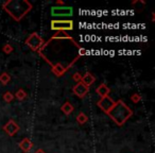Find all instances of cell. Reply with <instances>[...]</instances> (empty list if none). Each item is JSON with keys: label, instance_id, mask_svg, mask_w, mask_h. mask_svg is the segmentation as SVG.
<instances>
[{"label": "cell", "instance_id": "cell-19", "mask_svg": "<svg viewBox=\"0 0 155 153\" xmlns=\"http://www.w3.org/2000/svg\"><path fill=\"white\" fill-rule=\"evenodd\" d=\"M35 153H45V152H44L43 150H41V149H39V150H37V151H36V152H35Z\"/></svg>", "mask_w": 155, "mask_h": 153}, {"label": "cell", "instance_id": "cell-5", "mask_svg": "<svg viewBox=\"0 0 155 153\" xmlns=\"http://www.w3.org/2000/svg\"><path fill=\"white\" fill-rule=\"evenodd\" d=\"M114 104H115V101L112 98L108 97V96L101 98V99L99 100V102H98V106H99L102 111H104L105 113H107L108 111L114 106Z\"/></svg>", "mask_w": 155, "mask_h": 153}, {"label": "cell", "instance_id": "cell-17", "mask_svg": "<svg viewBox=\"0 0 155 153\" xmlns=\"http://www.w3.org/2000/svg\"><path fill=\"white\" fill-rule=\"evenodd\" d=\"M3 99L7 102H11L12 100H13V95H12L11 93H9V91H7V93L5 94V96H3Z\"/></svg>", "mask_w": 155, "mask_h": 153}, {"label": "cell", "instance_id": "cell-1", "mask_svg": "<svg viewBox=\"0 0 155 153\" xmlns=\"http://www.w3.org/2000/svg\"><path fill=\"white\" fill-rule=\"evenodd\" d=\"M106 114L118 125H122L133 115V112H132V110L129 106L125 105L124 102H122L120 100V101L115 102L114 106Z\"/></svg>", "mask_w": 155, "mask_h": 153}, {"label": "cell", "instance_id": "cell-7", "mask_svg": "<svg viewBox=\"0 0 155 153\" xmlns=\"http://www.w3.org/2000/svg\"><path fill=\"white\" fill-rule=\"evenodd\" d=\"M72 91H73V94H74L75 96H78L79 98H83L87 95V93H88V87L85 86L83 83L78 82L77 84L73 86Z\"/></svg>", "mask_w": 155, "mask_h": 153}, {"label": "cell", "instance_id": "cell-2", "mask_svg": "<svg viewBox=\"0 0 155 153\" xmlns=\"http://www.w3.org/2000/svg\"><path fill=\"white\" fill-rule=\"evenodd\" d=\"M3 8L14 19L19 20L30 11L32 5L28 1H8Z\"/></svg>", "mask_w": 155, "mask_h": 153}, {"label": "cell", "instance_id": "cell-4", "mask_svg": "<svg viewBox=\"0 0 155 153\" xmlns=\"http://www.w3.org/2000/svg\"><path fill=\"white\" fill-rule=\"evenodd\" d=\"M26 44L33 50V51H36L41 48V46L44 44V41L41 39V37L39 36L36 33H32L30 36L28 37V39L26 41Z\"/></svg>", "mask_w": 155, "mask_h": 153}, {"label": "cell", "instance_id": "cell-15", "mask_svg": "<svg viewBox=\"0 0 155 153\" xmlns=\"http://www.w3.org/2000/svg\"><path fill=\"white\" fill-rule=\"evenodd\" d=\"M87 116L85 114H83V113H80V114L77 116V121L79 123H81V125H83V123H85L87 121Z\"/></svg>", "mask_w": 155, "mask_h": 153}, {"label": "cell", "instance_id": "cell-12", "mask_svg": "<svg viewBox=\"0 0 155 153\" xmlns=\"http://www.w3.org/2000/svg\"><path fill=\"white\" fill-rule=\"evenodd\" d=\"M61 110L64 112V114H66V115H70L71 113L73 112V106L71 105L69 102H65L64 104L62 105V108H61Z\"/></svg>", "mask_w": 155, "mask_h": 153}, {"label": "cell", "instance_id": "cell-6", "mask_svg": "<svg viewBox=\"0 0 155 153\" xmlns=\"http://www.w3.org/2000/svg\"><path fill=\"white\" fill-rule=\"evenodd\" d=\"M51 13L53 16L60 17V16H71L72 15V8L69 7H62V8H52Z\"/></svg>", "mask_w": 155, "mask_h": 153}, {"label": "cell", "instance_id": "cell-8", "mask_svg": "<svg viewBox=\"0 0 155 153\" xmlns=\"http://www.w3.org/2000/svg\"><path fill=\"white\" fill-rule=\"evenodd\" d=\"M3 130L9 134L10 136H13L14 134H16L19 131V127L17 125V123L14 120H9L7 125L3 127Z\"/></svg>", "mask_w": 155, "mask_h": 153}, {"label": "cell", "instance_id": "cell-9", "mask_svg": "<svg viewBox=\"0 0 155 153\" xmlns=\"http://www.w3.org/2000/svg\"><path fill=\"white\" fill-rule=\"evenodd\" d=\"M95 81H96V78L91 75V72H86L84 75H83L82 78H81V83H83V84L87 87L91 86Z\"/></svg>", "mask_w": 155, "mask_h": 153}, {"label": "cell", "instance_id": "cell-18", "mask_svg": "<svg viewBox=\"0 0 155 153\" xmlns=\"http://www.w3.org/2000/svg\"><path fill=\"white\" fill-rule=\"evenodd\" d=\"M81 78H82V75H80V73H74V75H73V80H75L77 81V83L78 82H80V80H81Z\"/></svg>", "mask_w": 155, "mask_h": 153}, {"label": "cell", "instance_id": "cell-14", "mask_svg": "<svg viewBox=\"0 0 155 153\" xmlns=\"http://www.w3.org/2000/svg\"><path fill=\"white\" fill-rule=\"evenodd\" d=\"M10 80H11V77L7 72H3L2 75H0V82L2 84H7Z\"/></svg>", "mask_w": 155, "mask_h": 153}, {"label": "cell", "instance_id": "cell-11", "mask_svg": "<svg viewBox=\"0 0 155 153\" xmlns=\"http://www.w3.org/2000/svg\"><path fill=\"white\" fill-rule=\"evenodd\" d=\"M96 91H97V94L100 96V97L103 98V97L108 96V94H110V88H108L105 84H101L97 89H96Z\"/></svg>", "mask_w": 155, "mask_h": 153}, {"label": "cell", "instance_id": "cell-10", "mask_svg": "<svg viewBox=\"0 0 155 153\" xmlns=\"http://www.w3.org/2000/svg\"><path fill=\"white\" fill-rule=\"evenodd\" d=\"M19 147L24 150V152H29L30 149L33 147V144L31 142V140L29 139V138H25V139H22L21 141H20Z\"/></svg>", "mask_w": 155, "mask_h": 153}, {"label": "cell", "instance_id": "cell-13", "mask_svg": "<svg viewBox=\"0 0 155 153\" xmlns=\"http://www.w3.org/2000/svg\"><path fill=\"white\" fill-rule=\"evenodd\" d=\"M53 38L54 39H72L66 32H64V31H58V33L54 35Z\"/></svg>", "mask_w": 155, "mask_h": 153}, {"label": "cell", "instance_id": "cell-16", "mask_svg": "<svg viewBox=\"0 0 155 153\" xmlns=\"http://www.w3.org/2000/svg\"><path fill=\"white\" fill-rule=\"evenodd\" d=\"M16 97H17V99H19V100H24L25 98L27 97V94L25 93L22 89H19V91L16 93Z\"/></svg>", "mask_w": 155, "mask_h": 153}, {"label": "cell", "instance_id": "cell-3", "mask_svg": "<svg viewBox=\"0 0 155 153\" xmlns=\"http://www.w3.org/2000/svg\"><path fill=\"white\" fill-rule=\"evenodd\" d=\"M51 29L55 31H64V32L66 30H72L73 22L71 20H52Z\"/></svg>", "mask_w": 155, "mask_h": 153}]
</instances>
